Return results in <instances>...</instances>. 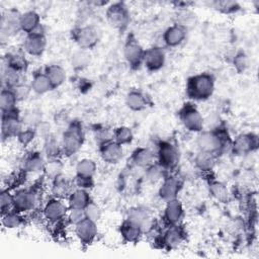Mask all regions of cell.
Here are the masks:
<instances>
[{"label":"cell","instance_id":"obj_1","mask_svg":"<svg viewBox=\"0 0 259 259\" xmlns=\"http://www.w3.org/2000/svg\"><path fill=\"white\" fill-rule=\"evenodd\" d=\"M196 139V144L199 151L208 152L219 156L226 152L228 149H231L232 140L226 128L217 127L209 131H201L198 133Z\"/></svg>","mask_w":259,"mask_h":259},{"label":"cell","instance_id":"obj_2","mask_svg":"<svg viewBox=\"0 0 259 259\" xmlns=\"http://www.w3.org/2000/svg\"><path fill=\"white\" fill-rule=\"evenodd\" d=\"M215 80L212 74L207 72L190 76L186 81L185 92L189 99L194 101L207 100L214 91Z\"/></svg>","mask_w":259,"mask_h":259},{"label":"cell","instance_id":"obj_3","mask_svg":"<svg viewBox=\"0 0 259 259\" xmlns=\"http://www.w3.org/2000/svg\"><path fill=\"white\" fill-rule=\"evenodd\" d=\"M84 140L85 133L82 123L77 119L69 121L61 138L62 154L68 157L75 155L82 148Z\"/></svg>","mask_w":259,"mask_h":259},{"label":"cell","instance_id":"obj_4","mask_svg":"<svg viewBox=\"0 0 259 259\" xmlns=\"http://www.w3.org/2000/svg\"><path fill=\"white\" fill-rule=\"evenodd\" d=\"M72 38L78 45L79 49L91 50L101 38V30L94 24L78 25L72 30Z\"/></svg>","mask_w":259,"mask_h":259},{"label":"cell","instance_id":"obj_5","mask_svg":"<svg viewBox=\"0 0 259 259\" xmlns=\"http://www.w3.org/2000/svg\"><path fill=\"white\" fill-rule=\"evenodd\" d=\"M105 17L109 25L119 31L125 30L131 22L128 8L123 2L111 3L105 11Z\"/></svg>","mask_w":259,"mask_h":259},{"label":"cell","instance_id":"obj_6","mask_svg":"<svg viewBox=\"0 0 259 259\" xmlns=\"http://www.w3.org/2000/svg\"><path fill=\"white\" fill-rule=\"evenodd\" d=\"M179 119L188 132L200 133L203 130L204 120L199 110L192 103H185L178 111Z\"/></svg>","mask_w":259,"mask_h":259},{"label":"cell","instance_id":"obj_7","mask_svg":"<svg viewBox=\"0 0 259 259\" xmlns=\"http://www.w3.org/2000/svg\"><path fill=\"white\" fill-rule=\"evenodd\" d=\"M13 209L23 213L33 210L38 204L39 194L34 187L19 188L13 192Z\"/></svg>","mask_w":259,"mask_h":259},{"label":"cell","instance_id":"obj_8","mask_svg":"<svg viewBox=\"0 0 259 259\" xmlns=\"http://www.w3.org/2000/svg\"><path fill=\"white\" fill-rule=\"evenodd\" d=\"M158 164L161 165L166 171L174 169L180 159L178 148L169 141H161L157 149Z\"/></svg>","mask_w":259,"mask_h":259},{"label":"cell","instance_id":"obj_9","mask_svg":"<svg viewBox=\"0 0 259 259\" xmlns=\"http://www.w3.org/2000/svg\"><path fill=\"white\" fill-rule=\"evenodd\" d=\"M122 54L132 69H139L143 65L145 50L133 34L127 36L123 45Z\"/></svg>","mask_w":259,"mask_h":259},{"label":"cell","instance_id":"obj_10","mask_svg":"<svg viewBox=\"0 0 259 259\" xmlns=\"http://www.w3.org/2000/svg\"><path fill=\"white\" fill-rule=\"evenodd\" d=\"M68 210V204L64 202V199L52 196L44 204L42 215L49 223L58 224L66 219Z\"/></svg>","mask_w":259,"mask_h":259},{"label":"cell","instance_id":"obj_11","mask_svg":"<svg viewBox=\"0 0 259 259\" xmlns=\"http://www.w3.org/2000/svg\"><path fill=\"white\" fill-rule=\"evenodd\" d=\"M1 118V137L3 141L6 139L16 138L24 127L21 115L17 109L11 112L2 113Z\"/></svg>","mask_w":259,"mask_h":259},{"label":"cell","instance_id":"obj_12","mask_svg":"<svg viewBox=\"0 0 259 259\" xmlns=\"http://www.w3.org/2000/svg\"><path fill=\"white\" fill-rule=\"evenodd\" d=\"M47 48V37L45 35L44 27L32 33L25 34L22 50L25 54L31 57H40Z\"/></svg>","mask_w":259,"mask_h":259},{"label":"cell","instance_id":"obj_13","mask_svg":"<svg viewBox=\"0 0 259 259\" xmlns=\"http://www.w3.org/2000/svg\"><path fill=\"white\" fill-rule=\"evenodd\" d=\"M258 147V138L252 133L238 135L232 140L231 151L235 156H245L251 154Z\"/></svg>","mask_w":259,"mask_h":259},{"label":"cell","instance_id":"obj_14","mask_svg":"<svg viewBox=\"0 0 259 259\" xmlns=\"http://www.w3.org/2000/svg\"><path fill=\"white\" fill-rule=\"evenodd\" d=\"M166 62V53L164 49L158 46H153L145 50L143 65L151 72L161 70Z\"/></svg>","mask_w":259,"mask_h":259},{"label":"cell","instance_id":"obj_15","mask_svg":"<svg viewBox=\"0 0 259 259\" xmlns=\"http://www.w3.org/2000/svg\"><path fill=\"white\" fill-rule=\"evenodd\" d=\"M96 224V222H93L85 218L74 226L75 235L77 239L80 241V243L84 245H90L95 241L98 234Z\"/></svg>","mask_w":259,"mask_h":259},{"label":"cell","instance_id":"obj_16","mask_svg":"<svg viewBox=\"0 0 259 259\" xmlns=\"http://www.w3.org/2000/svg\"><path fill=\"white\" fill-rule=\"evenodd\" d=\"M181 187L182 183L178 177L174 175H165L159 187L158 194L160 198L166 202L168 200L177 198Z\"/></svg>","mask_w":259,"mask_h":259},{"label":"cell","instance_id":"obj_17","mask_svg":"<svg viewBox=\"0 0 259 259\" xmlns=\"http://www.w3.org/2000/svg\"><path fill=\"white\" fill-rule=\"evenodd\" d=\"M126 220L139 226L144 234L149 232L153 228V219L149 210L142 206H135L130 208L127 210Z\"/></svg>","mask_w":259,"mask_h":259},{"label":"cell","instance_id":"obj_18","mask_svg":"<svg viewBox=\"0 0 259 259\" xmlns=\"http://www.w3.org/2000/svg\"><path fill=\"white\" fill-rule=\"evenodd\" d=\"M184 215V208L178 198L166 201L163 219L167 226L179 225Z\"/></svg>","mask_w":259,"mask_h":259},{"label":"cell","instance_id":"obj_19","mask_svg":"<svg viewBox=\"0 0 259 259\" xmlns=\"http://www.w3.org/2000/svg\"><path fill=\"white\" fill-rule=\"evenodd\" d=\"M98 147H99L100 157L102 161L105 162L106 164H110V165L117 164L123 156L122 146L113 140L106 142Z\"/></svg>","mask_w":259,"mask_h":259},{"label":"cell","instance_id":"obj_20","mask_svg":"<svg viewBox=\"0 0 259 259\" xmlns=\"http://www.w3.org/2000/svg\"><path fill=\"white\" fill-rule=\"evenodd\" d=\"M187 36V28L174 23L167 27L163 33V41L169 48H176L180 46Z\"/></svg>","mask_w":259,"mask_h":259},{"label":"cell","instance_id":"obj_21","mask_svg":"<svg viewBox=\"0 0 259 259\" xmlns=\"http://www.w3.org/2000/svg\"><path fill=\"white\" fill-rule=\"evenodd\" d=\"M20 13L14 10L7 11L6 14H3L1 17V34L3 36H12L18 31H21L19 25Z\"/></svg>","mask_w":259,"mask_h":259},{"label":"cell","instance_id":"obj_22","mask_svg":"<svg viewBox=\"0 0 259 259\" xmlns=\"http://www.w3.org/2000/svg\"><path fill=\"white\" fill-rule=\"evenodd\" d=\"M184 241V232L179 225L168 226L162 236L163 246L169 250L178 248Z\"/></svg>","mask_w":259,"mask_h":259},{"label":"cell","instance_id":"obj_23","mask_svg":"<svg viewBox=\"0 0 259 259\" xmlns=\"http://www.w3.org/2000/svg\"><path fill=\"white\" fill-rule=\"evenodd\" d=\"M19 25L21 31H23L25 34L37 31L42 27L40 23V16L34 10H27L20 13Z\"/></svg>","mask_w":259,"mask_h":259},{"label":"cell","instance_id":"obj_24","mask_svg":"<svg viewBox=\"0 0 259 259\" xmlns=\"http://www.w3.org/2000/svg\"><path fill=\"white\" fill-rule=\"evenodd\" d=\"M45 155H42L39 152L32 151L24 156L21 164H22V170L26 173H37L40 171H44L46 166V160Z\"/></svg>","mask_w":259,"mask_h":259},{"label":"cell","instance_id":"obj_25","mask_svg":"<svg viewBox=\"0 0 259 259\" xmlns=\"http://www.w3.org/2000/svg\"><path fill=\"white\" fill-rule=\"evenodd\" d=\"M74 182L70 181L67 177L63 176L62 174L57 176L56 178L52 179L51 183V193L52 196L67 199L69 194L73 191Z\"/></svg>","mask_w":259,"mask_h":259},{"label":"cell","instance_id":"obj_26","mask_svg":"<svg viewBox=\"0 0 259 259\" xmlns=\"http://www.w3.org/2000/svg\"><path fill=\"white\" fill-rule=\"evenodd\" d=\"M4 65L24 74L28 68V61L25 57L24 51L16 50L8 52L4 57Z\"/></svg>","mask_w":259,"mask_h":259},{"label":"cell","instance_id":"obj_27","mask_svg":"<svg viewBox=\"0 0 259 259\" xmlns=\"http://www.w3.org/2000/svg\"><path fill=\"white\" fill-rule=\"evenodd\" d=\"M131 160L136 167L147 169L148 167L154 164L155 154L149 148L141 147V148H137L133 152Z\"/></svg>","mask_w":259,"mask_h":259},{"label":"cell","instance_id":"obj_28","mask_svg":"<svg viewBox=\"0 0 259 259\" xmlns=\"http://www.w3.org/2000/svg\"><path fill=\"white\" fill-rule=\"evenodd\" d=\"M125 104L134 111H141L149 106V98L143 91L134 89L126 94Z\"/></svg>","mask_w":259,"mask_h":259},{"label":"cell","instance_id":"obj_29","mask_svg":"<svg viewBox=\"0 0 259 259\" xmlns=\"http://www.w3.org/2000/svg\"><path fill=\"white\" fill-rule=\"evenodd\" d=\"M91 201L88 190L82 188H75L67 197V204L69 208L84 209L86 205Z\"/></svg>","mask_w":259,"mask_h":259},{"label":"cell","instance_id":"obj_30","mask_svg":"<svg viewBox=\"0 0 259 259\" xmlns=\"http://www.w3.org/2000/svg\"><path fill=\"white\" fill-rule=\"evenodd\" d=\"M119 233L123 241L126 243L138 242L142 235L144 234L139 226H137L136 224L132 223L126 219L119 226Z\"/></svg>","mask_w":259,"mask_h":259},{"label":"cell","instance_id":"obj_31","mask_svg":"<svg viewBox=\"0 0 259 259\" xmlns=\"http://www.w3.org/2000/svg\"><path fill=\"white\" fill-rule=\"evenodd\" d=\"M30 87L32 92L38 95L46 94L54 89L51 81L45 74V72H34L30 81Z\"/></svg>","mask_w":259,"mask_h":259},{"label":"cell","instance_id":"obj_32","mask_svg":"<svg viewBox=\"0 0 259 259\" xmlns=\"http://www.w3.org/2000/svg\"><path fill=\"white\" fill-rule=\"evenodd\" d=\"M44 141V155L48 160L58 159L60 154H62L61 141L57 139V137L53 134H48L45 136Z\"/></svg>","mask_w":259,"mask_h":259},{"label":"cell","instance_id":"obj_33","mask_svg":"<svg viewBox=\"0 0 259 259\" xmlns=\"http://www.w3.org/2000/svg\"><path fill=\"white\" fill-rule=\"evenodd\" d=\"M44 72L49 78V80L51 81L54 89L60 87L66 81V77H67L66 70L61 65H58V64L48 65L44 69Z\"/></svg>","mask_w":259,"mask_h":259},{"label":"cell","instance_id":"obj_34","mask_svg":"<svg viewBox=\"0 0 259 259\" xmlns=\"http://www.w3.org/2000/svg\"><path fill=\"white\" fill-rule=\"evenodd\" d=\"M1 79H2V87L10 88V89L24 82L23 73L18 72L6 65H3Z\"/></svg>","mask_w":259,"mask_h":259},{"label":"cell","instance_id":"obj_35","mask_svg":"<svg viewBox=\"0 0 259 259\" xmlns=\"http://www.w3.org/2000/svg\"><path fill=\"white\" fill-rule=\"evenodd\" d=\"M18 100L10 88L2 87L0 92V108L2 113H7L16 110V104Z\"/></svg>","mask_w":259,"mask_h":259},{"label":"cell","instance_id":"obj_36","mask_svg":"<svg viewBox=\"0 0 259 259\" xmlns=\"http://www.w3.org/2000/svg\"><path fill=\"white\" fill-rule=\"evenodd\" d=\"M91 63V54L88 50L78 49L71 56V65L75 71L86 69Z\"/></svg>","mask_w":259,"mask_h":259},{"label":"cell","instance_id":"obj_37","mask_svg":"<svg viewBox=\"0 0 259 259\" xmlns=\"http://www.w3.org/2000/svg\"><path fill=\"white\" fill-rule=\"evenodd\" d=\"M217 157L214 154L198 150L194 157V165L200 171H210L215 165Z\"/></svg>","mask_w":259,"mask_h":259},{"label":"cell","instance_id":"obj_38","mask_svg":"<svg viewBox=\"0 0 259 259\" xmlns=\"http://www.w3.org/2000/svg\"><path fill=\"white\" fill-rule=\"evenodd\" d=\"M1 224L5 229L13 230L21 227L24 224V219L21 212L11 209L7 212L1 213Z\"/></svg>","mask_w":259,"mask_h":259},{"label":"cell","instance_id":"obj_39","mask_svg":"<svg viewBox=\"0 0 259 259\" xmlns=\"http://www.w3.org/2000/svg\"><path fill=\"white\" fill-rule=\"evenodd\" d=\"M96 170H97V165L95 161L90 158H83L79 160L75 167L77 177L93 178L94 174L96 173Z\"/></svg>","mask_w":259,"mask_h":259},{"label":"cell","instance_id":"obj_40","mask_svg":"<svg viewBox=\"0 0 259 259\" xmlns=\"http://www.w3.org/2000/svg\"><path fill=\"white\" fill-rule=\"evenodd\" d=\"M21 119L25 127H31L34 130H36L42 123L41 112L36 108L27 109L21 115Z\"/></svg>","mask_w":259,"mask_h":259},{"label":"cell","instance_id":"obj_41","mask_svg":"<svg viewBox=\"0 0 259 259\" xmlns=\"http://www.w3.org/2000/svg\"><path fill=\"white\" fill-rule=\"evenodd\" d=\"M211 6L219 12L224 14H233L241 9V6L236 1L229 0H215L211 2Z\"/></svg>","mask_w":259,"mask_h":259},{"label":"cell","instance_id":"obj_42","mask_svg":"<svg viewBox=\"0 0 259 259\" xmlns=\"http://www.w3.org/2000/svg\"><path fill=\"white\" fill-rule=\"evenodd\" d=\"M134 139V134L128 126L120 125L113 130V141L121 146L132 143Z\"/></svg>","mask_w":259,"mask_h":259},{"label":"cell","instance_id":"obj_43","mask_svg":"<svg viewBox=\"0 0 259 259\" xmlns=\"http://www.w3.org/2000/svg\"><path fill=\"white\" fill-rule=\"evenodd\" d=\"M208 188H209L210 195L217 200L224 202L228 199L229 192H228L227 186L224 183L220 181H210Z\"/></svg>","mask_w":259,"mask_h":259},{"label":"cell","instance_id":"obj_44","mask_svg":"<svg viewBox=\"0 0 259 259\" xmlns=\"http://www.w3.org/2000/svg\"><path fill=\"white\" fill-rule=\"evenodd\" d=\"M195 18H196L195 13L192 12L189 8H181V9H178V12L176 13L175 23L187 28L188 26L194 23Z\"/></svg>","mask_w":259,"mask_h":259},{"label":"cell","instance_id":"obj_45","mask_svg":"<svg viewBox=\"0 0 259 259\" xmlns=\"http://www.w3.org/2000/svg\"><path fill=\"white\" fill-rule=\"evenodd\" d=\"M13 193L8 188H2L0 192V208L1 213L7 212L11 209H13Z\"/></svg>","mask_w":259,"mask_h":259},{"label":"cell","instance_id":"obj_46","mask_svg":"<svg viewBox=\"0 0 259 259\" xmlns=\"http://www.w3.org/2000/svg\"><path fill=\"white\" fill-rule=\"evenodd\" d=\"M62 168L63 166H62V163L59 161V159H52V160H48V162L46 163L44 172L47 175V177H49L52 180L57 176L61 175Z\"/></svg>","mask_w":259,"mask_h":259},{"label":"cell","instance_id":"obj_47","mask_svg":"<svg viewBox=\"0 0 259 259\" xmlns=\"http://www.w3.org/2000/svg\"><path fill=\"white\" fill-rule=\"evenodd\" d=\"M94 137L98 146L113 140V130H109L106 126H97L94 130Z\"/></svg>","mask_w":259,"mask_h":259},{"label":"cell","instance_id":"obj_48","mask_svg":"<svg viewBox=\"0 0 259 259\" xmlns=\"http://www.w3.org/2000/svg\"><path fill=\"white\" fill-rule=\"evenodd\" d=\"M83 210H84V214H85L86 219H89L96 223L100 220L101 214H102L100 206L97 203H95L93 200H91Z\"/></svg>","mask_w":259,"mask_h":259},{"label":"cell","instance_id":"obj_49","mask_svg":"<svg viewBox=\"0 0 259 259\" xmlns=\"http://www.w3.org/2000/svg\"><path fill=\"white\" fill-rule=\"evenodd\" d=\"M35 134H36V130L31 127H23V130L19 133L16 139L19 144L26 147L33 141V139L35 138Z\"/></svg>","mask_w":259,"mask_h":259},{"label":"cell","instance_id":"obj_50","mask_svg":"<svg viewBox=\"0 0 259 259\" xmlns=\"http://www.w3.org/2000/svg\"><path fill=\"white\" fill-rule=\"evenodd\" d=\"M12 90H13V92H14L18 101H22V100L27 99L30 92L32 91L31 87H30V84H26L25 82L20 83L19 85L15 86L14 88H12Z\"/></svg>","mask_w":259,"mask_h":259},{"label":"cell","instance_id":"obj_51","mask_svg":"<svg viewBox=\"0 0 259 259\" xmlns=\"http://www.w3.org/2000/svg\"><path fill=\"white\" fill-rule=\"evenodd\" d=\"M234 67L238 72H243L248 67V58L244 52H238L233 59Z\"/></svg>","mask_w":259,"mask_h":259},{"label":"cell","instance_id":"obj_52","mask_svg":"<svg viewBox=\"0 0 259 259\" xmlns=\"http://www.w3.org/2000/svg\"><path fill=\"white\" fill-rule=\"evenodd\" d=\"M66 219L71 225H76L79 222H81L83 219H85L84 210L83 209H77V208H69Z\"/></svg>","mask_w":259,"mask_h":259},{"label":"cell","instance_id":"obj_53","mask_svg":"<svg viewBox=\"0 0 259 259\" xmlns=\"http://www.w3.org/2000/svg\"><path fill=\"white\" fill-rule=\"evenodd\" d=\"M93 178H88V177H77L75 178L74 184L76 185L77 188H82V189H90L93 186Z\"/></svg>","mask_w":259,"mask_h":259}]
</instances>
